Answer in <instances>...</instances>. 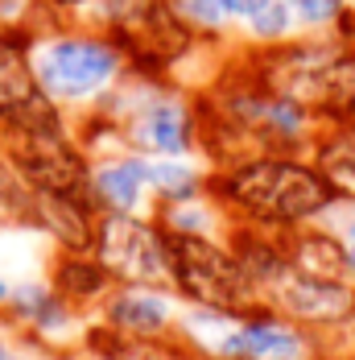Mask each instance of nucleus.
<instances>
[{"mask_svg":"<svg viewBox=\"0 0 355 360\" xmlns=\"http://www.w3.org/2000/svg\"><path fill=\"white\" fill-rule=\"evenodd\" d=\"M29 67H34L41 91L62 108L100 104L128 71L120 46L107 34H87V30L37 34L29 46Z\"/></svg>","mask_w":355,"mask_h":360,"instance_id":"obj_1","label":"nucleus"},{"mask_svg":"<svg viewBox=\"0 0 355 360\" xmlns=\"http://www.w3.org/2000/svg\"><path fill=\"white\" fill-rule=\"evenodd\" d=\"M219 191L232 203H240L244 212H256L264 219H306L330 207V199H335V186L319 170L285 162V158L236 162L219 179Z\"/></svg>","mask_w":355,"mask_h":360,"instance_id":"obj_2","label":"nucleus"},{"mask_svg":"<svg viewBox=\"0 0 355 360\" xmlns=\"http://www.w3.org/2000/svg\"><path fill=\"white\" fill-rule=\"evenodd\" d=\"M170 249V274L182 294H190L207 311H244L252 302V278L232 252L215 249L207 236H174L166 232Z\"/></svg>","mask_w":355,"mask_h":360,"instance_id":"obj_3","label":"nucleus"},{"mask_svg":"<svg viewBox=\"0 0 355 360\" xmlns=\"http://www.w3.org/2000/svg\"><path fill=\"white\" fill-rule=\"evenodd\" d=\"M95 257L107 274H120L137 286H157V282H174L170 274V249H166V232L149 228L128 212H112L100 219L95 232Z\"/></svg>","mask_w":355,"mask_h":360,"instance_id":"obj_4","label":"nucleus"},{"mask_svg":"<svg viewBox=\"0 0 355 360\" xmlns=\"http://www.w3.org/2000/svg\"><path fill=\"white\" fill-rule=\"evenodd\" d=\"M219 360H302L306 356V340L293 327L277 323V319H252V323H236L219 344H215Z\"/></svg>","mask_w":355,"mask_h":360,"instance_id":"obj_5","label":"nucleus"},{"mask_svg":"<svg viewBox=\"0 0 355 360\" xmlns=\"http://www.w3.org/2000/svg\"><path fill=\"white\" fill-rule=\"evenodd\" d=\"M273 294L281 298L285 311H293L297 319H339L351 307V294L339 282H322L297 269H281L273 278Z\"/></svg>","mask_w":355,"mask_h":360,"instance_id":"obj_6","label":"nucleus"},{"mask_svg":"<svg viewBox=\"0 0 355 360\" xmlns=\"http://www.w3.org/2000/svg\"><path fill=\"white\" fill-rule=\"evenodd\" d=\"M91 186H95V199L107 203L112 212H137V203L149 191V158L133 149L116 158H100L91 166Z\"/></svg>","mask_w":355,"mask_h":360,"instance_id":"obj_7","label":"nucleus"},{"mask_svg":"<svg viewBox=\"0 0 355 360\" xmlns=\"http://www.w3.org/2000/svg\"><path fill=\"white\" fill-rule=\"evenodd\" d=\"M91 207H95V203H87V199L37 195L34 191V216L74 252L95 249V232H100V224H95V216H91Z\"/></svg>","mask_w":355,"mask_h":360,"instance_id":"obj_8","label":"nucleus"},{"mask_svg":"<svg viewBox=\"0 0 355 360\" xmlns=\"http://www.w3.org/2000/svg\"><path fill=\"white\" fill-rule=\"evenodd\" d=\"M107 319H112V327H120L124 335H157L170 323V307H166V298H157L145 286H137V290H120L107 302Z\"/></svg>","mask_w":355,"mask_h":360,"instance_id":"obj_9","label":"nucleus"},{"mask_svg":"<svg viewBox=\"0 0 355 360\" xmlns=\"http://www.w3.org/2000/svg\"><path fill=\"white\" fill-rule=\"evenodd\" d=\"M314 108L335 116V120H343V124H355V54L339 50V58L322 75Z\"/></svg>","mask_w":355,"mask_h":360,"instance_id":"obj_10","label":"nucleus"},{"mask_svg":"<svg viewBox=\"0 0 355 360\" xmlns=\"http://www.w3.org/2000/svg\"><path fill=\"white\" fill-rule=\"evenodd\" d=\"M149 191H157L166 203H182L199 195V174L186 158H149Z\"/></svg>","mask_w":355,"mask_h":360,"instance_id":"obj_11","label":"nucleus"},{"mask_svg":"<svg viewBox=\"0 0 355 360\" xmlns=\"http://www.w3.org/2000/svg\"><path fill=\"white\" fill-rule=\"evenodd\" d=\"M293 269L310 274V278H322V282H339L343 269H347V257H343V249L330 236H306V240H297Z\"/></svg>","mask_w":355,"mask_h":360,"instance_id":"obj_12","label":"nucleus"},{"mask_svg":"<svg viewBox=\"0 0 355 360\" xmlns=\"http://www.w3.org/2000/svg\"><path fill=\"white\" fill-rule=\"evenodd\" d=\"M322 179L343 195H355V124H343L339 137L322 145Z\"/></svg>","mask_w":355,"mask_h":360,"instance_id":"obj_13","label":"nucleus"},{"mask_svg":"<svg viewBox=\"0 0 355 360\" xmlns=\"http://www.w3.org/2000/svg\"><path fill=\"white\" fill-rule=\"evenodd\" d=\"M54 282H58V294H67V298H95L107 286V269L100 265V257L95 261L91 257H62Z\"/></svg>","mask_w":355,"mask_h":360,"instance_id":"obj_14","label":"nucleus"},{"mask_svg":"<svg viewBox=\"0 0 355 360\" xmlns=\"http://www.w3.org/2000/svg\"><path fill=\"white\" fill-rule=\"evenodd\" d=\"M293 25H297V17H293V0H264V4L252 13L248 21H244L248 37H256V41H269V46L285 41V37L293 34Z\"/></svg>","mask_w":355,"mask_h":360,"instance_id":"obj_15","label":"nucleus"},{"mask_svg":"<svg viewBox=\"0 0 355 360\" xmlns=\"http://www.w3.org/2000/svg\"><path fill=\"white\" fill-rule=\"evenodd\" d=\"M174 4H178V13H182V21H186L199 37H219L232 25L223 0H174Z\"/></svg>","mask_w":355,"mask_h":360,"instance_id":"obj_16","label":"nucleus"},{"mask_svg":"<svg viewBox=\"0 0 355 360\" xmlns=\"http://www.w3.org/2000/svg\"><path fill=\"white\" fill-rule=\"evenodd\" d=\"M87 344L100 360H133V335H124L120 327H95L87 331Z\"/></svg>","mask_w":355,"mask_h":360,"instance_id":"obj_17","label":"nucleus"},{"mask_svg":"<svg viewBox=\"0 0 355 360\" xmlns=\"http://www.w3.org/2000/svg\"><path fill=\"white\" fill-rule=\"evenodd\" d=\"M343 8H347L343 0H293V17H297V25H310V30H319V25H335Z\"/></svg>","mask_w":355,"mask_h":360,"instance_id":"obj_18","label":"nucleus"},{"mask_svg":"<svg viewBox=\"0 0 355 360\" xmlns=\"http://www.w3.org/2000/svg\"><path fill=\"white\" fill-rule=\"evenodd\" d=\"M335 37H339V46L355 54V4H347L343 13H339V21H335Z\"/></svg>","mask_w":355,"mask_h":360,"instance_id":"obj_19","label":"nucleus"},{"mask_svg":"<svg viewBox=\"0 0 355 360\" xmlns=\"http://www.w3.org/2000/svg\"><path fill=\"white\" fill-rule=\"evenodd\" d=\"M50 13H83V8H91L95 0H41Z\"/></svg>","mask_w":355,"mask_h":360,"instance_id":"obj_20","label":"nucleus"},{"mask_svg":"<svg viewBox=\"0 0 355 360\" xmlns=\"http://www.w3.org/2000/svg\"><path fill=\"white\" fill-rule=\"evenodd\" d=\"M8 294H13V290H8V282H4V278H0V302H8Z\"/></svg>","mask_w":355,"mask_h":360,"instance_id":"obj_21","label":"nucleus"},{"mask_svg":"<svg viewBox=\"0 0 355 360\" xmlns=\"http://www.w3.org/2000/svg\"><path fill=\"white\" fill-rule=\"evenodd\" d=\"M0 360H29V356H17V352H0Z\"/></svg>","mask_w":355,"mask_h":360,"instance_id":"obj_22","label":"nucleus"},{"mask_svg":"<svg viewBox=\"0 0 355 360\" xmlns=\"http://www.w3.org/2000/svg\"><path fill=\"white\" fill-rule=\"evenodd\" d=\"M347 265H351V269H355V245H351V252H347Z\"/></svg>","mask_w":355,"mask_h":360,"instance_id":"obj_23","label":"nucleus"}]
</instances>
